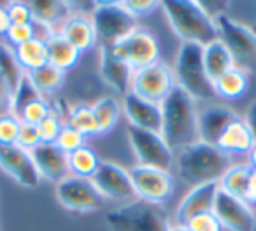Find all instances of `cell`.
Listing matches in <instances>:
<instances>
[{
	"instance_id": "cell-1",
	"label": "cell",
	"mask_w": 256,
	"mask_h": 231,
	"mask_svg": "<svg viewBox=\"0 0 256 231\" xmlns=\"http://www.w3.org/2000/svg\"><path fill=\"white\" fill-rule=\"evenodd\" d=\"M162 109V137L172 153L198 142V107L196 102L176 86L170 95L160 103Z\"/></svg>"
},
{
	"instance_id": "cell-2",
	"label": "cell",
	"mask_w": 256,
	"mask_h": 231,
	"mask_svg": "<svg viewBox=\"0 0 256 231\" xmlns=\"http://www.w3.org/2000/svg\"><path fill=\"white\" fill-rule=\"evenodd\" d=\"M174 156L179 179L192 188L207 182H220L232 167V158L228 154H224L218 146L200 140L176 153Z\"/></svg>"
},
{
	"instance_id": "cell-3",
	"label": "cell",
	"mask_w": 256,
	"mask_h": 231,
	"mask_svg": "<svg viewBox=\"0 0 256 231\" xmlns=\"http://www.w3.org/2000/svg\"><path fill=\"white\" fill-rule=\"evenodd\" d=\"M162 7L172 32L182 40V44H198L204 47L220 39L216 19L204 9L200 2L167 0L162 2Z\"/></svg>"
},
{
	"instance_id": "cell-4",
	"label": "cell",
	"mask_w": 256,
	"mask_h": 231,
	"mask_svg": "<svg viewBox=\"0 0 256 231\" xmlns=\"http://www.w3.org/2000/svg\"><path fill=\"white\" fill-rule=\"evenodd\" d=\"M202 46L198 44H181L174 63L176 84L182 88L195 102H212L216 96L214 84L204 67Z\"/></svg>"
},
{
	"instance_id": "cell-5",
	"label": "cell",
	"mask_w": 256,
	"mask_h": 231,
	"mask_svg": "<svg viewBox=\"0 0 256 231\" xmlns=\"http://www.w3.org/2000/svg\"><path fill=\"white\" fill-rule=\"evenodd\" d=\"M110 231H168L170 221L162 205L142 200L124 203L106 216Z\"/></svg>"
},
{
	"instance_id": "cell-6",
	"label": "cell",
	"mask_w": 256,
	"mask_h": 231,
	"mask_svg": "<svg viewBox=\"0 0 256 231\" xmlns=\"http://www.w3.org/2000/svg\"><path fill=\"white\" fill-rule=\"evenodd\" d=\"M216 26L220 40L228 49L235 67L248 74L256 72V32L226 14L216 16Z\"/></svg>"
},
{
	"instance_id": "cell-7",
	"label": "cell",
	"mask_w": 256,
	"mask_h": 231,
	"mask_svg": "<svg viewBox=\"0 0 256 231\" xmlns=\"http://www.w3.org/2000/svg\"><path fill=\"white\" fill-rule=\"evenodd\" d=\"M90 18L100 46H112L120 42L137 26V18H134L121 2H96Z\"/></svg>"
},
{
	"instance_id": "cell-8",
	"label": "cell",
	"mask_w": 256,
	"mask_h": 231,
	"mask_svg": "<svg viewBox=\"0 0 256 231\" xmlns=\"http://www.w3.org/2000/svg\"><path fill=\"white\" fill-rule=\"evenodd\" d=\"M112 53L126 61L134 70L160 61V42L151 30L137 25L124 39L110 46Z\"/></svg>"
},
{
	"instance_id": "cell-9",
	"label": "cell",
	"mask_w": 256,
	"mask_h": 231,
	"mask_svg": "<svg viewBox=\"0 0 256 231\" xmlns=\"http://www.w3.org/2000/svg\"><path fill=\"white\" fill-rule=\"evenodd\" d=\"M126 135L134 154L137 158V165L160 168V170L165 172L172 170L176 156L164 140L162 133L148 132V130H140L128 125Z\"/></svg>"
},
{
	"instance_id": "cell-10",
	"label": "cell",
	"mask_w": 256,
	"mask_h": 231,
	"mask_svg": "<svg viewBox=\"0 0 256 231\" xmlns=\"http://www.w3.org/2000/svg\"><path fill=\"white\" fill-rule=\"evenodd\" d=\"M56 200L64 209L74 214H92L104 207L106 200L96 191L92 179L67 175L54 189Z\"/></svg>"
},
{
	"instance_id": "cell-11",
	"label": "cell",
	"mask_w": 256,
	"mask_h": 231,
	"mask_svg": "<svg viewBox=\"0 0 256 231\" xmlns=\"http://www.w3.org/2000/svg\"><path fill=\"white\" fill-rule=\"evenodd\" d=\"M176 86L178 84H176L174 68L160 60L150 67L139 68L134 72L130 91L136 93L142 100L160 105Z\"/></svg>"
},
{
	"instance_id": "cell-12",
	"label": "cell",
	"mask_w": 256,
	"mask_h": 231,
	"mask_svg": "<svg viewBox=\"0 0 256 231\" xmlns=\"http://www.w3.org/2000/svg\"><path fill=\"white\" fill-rule=\"evenodd\" d=\"M128 174L132 179L137 200L153 203V205H164L174 195L176 182L170 172L136 165L128 170Z\"/></svg>"
},
{
	"instance_id": "cell-13",
	"label": "cell",
	"mask_w": 256,
	"mask_h": 231,
	"mask_svg": "<svg viewBox=\"0 0 256 231\" xmlns=\"http://www.w3.org/2000/svg\"><path fill=\"white\" fill-rule=\"evenodd\" d=\"M92 181L96 191L104 196V200L124 203L137 200L128 170H124L121 165L114 163V161H100L98 170L93 175Z\"/></svg>"
},
{
	"instance_id": "cell-14",
	"label": "cell",
	"mask_w": 256,
	"mask_h": 231,
	"mask_svg": "<svg viewBox=\"0 0 256 231\" xmlns=\"http://www.w3.org/2000/svg\"><path fill=\"white\" fill-rule=\"evenodd\" d=\"M212 214L226 231H254L256 217L249 203L221 189L214 200Z\"/></svg>"
},
{
	"instance_id": "cell-15",
	"label": "cell",
	"mask_w": 256,
	"mask_h": 231,
	"mask_svg": "<svg viewBox=\"0 0 256 231\" xmlns=\"http://www.w3.org/2000/svg\"><path fill=\"white\" fill-rule=\"evenodd\" d=\"M0 168L20 186L36 189L40 184V175L34 163L32 153L20 146H0Z\"/></svg>"
},
{
	"instance_id": "cell-16",
	"label": "cell",
	"mask_w": 256,
	"mask_h": 231,
	"mask_svg": "<svg viewBox=\"0 0 256 231\" xmlns=\"http://www.w3.org/2000/svg\"><path fill=\"white\" fill-rule=\"evenodd\" d=\"M218 193H220V182H207V184L192 188L179 202L172 224L186 226L193 217L200 216V214L212 212L214 200H216Z\"/></svg>"
},
{
	"instance_id": "cell-17",
	"label": "cell",
	"mask_w": 256,
	"mask_h": 231,
	"mask_svg": "<svg viewBox=\"0 0 256 231\" xmlns=\"http://www.w3.org/2000/svg\"><path fill=\"white\" fill-rule=\"evenodd\" d=\"M237 118L238 114L223 103H204L198 107V140L216 146L224 128Z\"/></svg>"
},
{
	"instance_id": "cell-18",
	"label": "cell",
	"mask_w": 256,
	"mask_h": 231,
	"mask_svg": "<svg viewBox=\"0 0 256 231\" xmlns=\"http://www.w3.org/2000/svg\"><path fill=\"white\" fill-rule=\"evenodd\" d=\"M121 109L130 126L148 132H162V109L158 103H151L128 91L121 100Z\"/></svg>"
},
{
	"instance_id": "cell-19",
	"label": "cell",
	"mask_w": 256,
	"mask_h": 231,
	"mask_svg": "<svg viewBox=\"0 0 256 231\" xmlns=\"http://www.w3.org/2000/svg\"><path fill=\"white\" fill-rule=\"evenodd\" d=\"M98 60V70L104 81L114 91L120 93L121 96L126 95L130 91V84H132V77L136 70L124 60L116 56L112 53V49H110V46H100Z\"/></svg>"
},
{
	"instance_id": "cell-20",
	"label": "cell",
	"mask_w": 256,
	"mask_h": 231,
	"mask_svg": "<svg viewBox=\"0 0 256 231\" xmlns=\"http://www.w3.org/2000/svg\"><path fill=\"white\" fill-rule=\"evenodd\" d=\"M32 158L40 179L44 181L58 184L67 175H70L67 154L56 144H40L32 151Z\"/></svg>"
},
{
	"instance_id": "cell-21",
	"label": "cell",
	"mask_w": 256,
	"mask_h": 231,
	"mask_svg": "<svg viewBox=\"0 0 256 231\" xmlns=\"http://www.w3.org/2000/svg\"><path fill=\"white\" fill-rule=\"evenodd\" d=\"M58 32L72 44L78 47L81 53L93 49L98 44V37H96L95 26H93L92 18L86 14H74L72 12L67 19L60 25Z\"/></svg>"
},
{
	"instance_id": "cell-22",
	"label": "cell",
	"mask_w": 256,
	"mask_h": 231,
	"mask_svg": "<svg viewBox=\"0 0 256 231\" xmlns=\"http://www.w3.org/2000/svg\"><path fill=\"white\" fill-rule=\"evenodd\" d=\"M216 146L224 154H228L232 158V156H240V154H249L252 151V147L256 146V142L249 126L246 125L244 118L238 116L235 121H232L224 128V132L221 133Z\"/></svg>"
},
{
	"instance_id": "cell-23",
	"label": "cell",
	"mask_w": 256,
	"mask_h": 231,
	"mask_svg": "<svg viewBox=\"0 0 256 231\" xmlns=\"http://www.w3.org/2000/svg\"><path fill=\"white\" fill-rule=\"evenodd\" d=\"M48 47V60L50 65L56 67L62 72H70L72 68H76L81 61L82 53L76 46H72L60 32H53L46 40Z\"/></svg>"
},
{
	"instance_id": "cell-24",
	"label": "cell",
	"mask_w": 256,
	"mask_h": 231,
	"mask_svg": "<svg viewBox=\"0 0 256 231\" xmlns=\"http://www.w3.org/2000/svg\"><path fill=\"white\" fill-rule=\"evenodd\" d=\"M34 12V21L42 23L48 28L58 30L60 25L72 14V4L58 0H32L28 2Z\"/></svg>"
},
{
	"instance_id": "cell-25",
	"label": "cell",
	"mask_w": 256,
	"mask_h": 231,
	"mask_svg": "<svg viewBox=\"0 0 256 231\" xmlns=\"http://www.w3.org/2000/svg\"><path fill=\"white\" fill-rule=\"evenodd\" d=\"M212 84L216 96H220L223 100H238L248 93L249 75L248 72L240 70V68L232 67L230 70L221 74Z\"/></svg>"
},
{
	"instance_id": "cell-26",
	"label": "cell",
	"mask_w": 256,
	"mask_h": 231,
	"mask_svg": "<svg viewBox=\"0 0 256 231\" xmlns=\"http://www.w3.org/2000/svg\"><path fill=\"white\" fill-rule=\"evenodd\" d=\"M202 54H204V67H206L207 75H209V79L212 82L221 74H224L232 67H235L230 53H228V49L224 47V44L220 39L204 46Z\"/></svg>"
},
{
	"instance_id": "cell-27",
	"label": "cell",
	"mask_w": 256,
	"mask_h": 231,
	"mask_svg": "<svg viewBox=\"0 0 256 231\" xmlns=\"http://www.w3.org/2000/svg\"><path fill=\"white\" fill-rule=\"evenodd\" d=\"M14 54L25 74H30V72L37 70V68H42L44 65L50 63V60H48L46 40H40V39H32L28 42L22 44V46L14 47Z\"/></svg>"
},
{
	"instance_id": "cell-28",
	"label": "cell",
	"mask_w": 256,
	"mask_h": 231,
	"mask_svg": "<svg viewBox=\"0 0 256 231\" xmlns=\"http://www.w3.org/2000/svg\"><path fill=\"white\" fill-rule=\"evenodd\" d=\"M32 81V84L36 86V89L40 93V96L44 98H50V96H54L58 91L62 89V86L65 84V79H67V74L62 70H58L53 65H44L42 68H37V70L26 74Z\"/></svg>"
},
{
	"instance_id": "cell-29",
	"label": "cell",
	"mask_w": 256,
	"mask_h": 231,
	"mask_svg": "<svg viewBox=\"0 0 256 231\" xmlns=\"http://www.w3.org/2000/svg\"><path fill=\"white\" fill-rule=\"evenodd\" d=\"M251 165L249 163H238L232 165L226 170V174L221 177L220 181V189L228 195L235 196V198L246 200L248 195V186H249V177H251Z\"/></svg>"
},
{
	"instance_id": "cell-30",
	"label": "cell",
	"mask_w": 256,
	"mask_h": 231,
	"mask_svg": "<svg viewBox=\"0 0 256 231\" xmlns=\"http://www.w3.org/2000/svg\"><path fill=\"white\" fill-rule=\"evenodd\" d=\"M67 161H68V172H70V175L82 177V179H93V175L96 174L102 160L95 153V149L86 144L81 149L67 154Z\"/></svg>"
},
{
	"instance_id": "cell-31",
	"label": "cell",
	"mask_w": 256,
	"mask_h": 231,
	"mask_svg": "<svg viewBox=\"0 0 256 231\" xmlns=\"http://www.w3.org/2000/svg\"><path fill=\"white\" fill-rule=\"evenodd\" d=\"M93 112H95L96 123H98V135H106L118 125L123 109L114 96H104L93 103Z\"/></svg>"
},
{
	"instance_id": "cell-32",
	"label": "cell",
	"mask_w": 256,
	"mask_h": 231,
	"mask_svg": "<svg viewBox=\"0 0 256 231\" xmlns=\"http://www.w3.org/2000/svg\"><path fill=\"white\" fill-rule=\"evenodd\" d=\"M23 75H25V72H23L22 65L18 63V60H16L14 47L9 46L8 42H0V77L4 79V82L8 84L11 96L16 86L23 79Z\"/></svg>"
},
{
	"instance_id": "cell-33",
	"label": "cell",
	"mask_w": 256,
	"mask_h": 231,
	"mask_svg": "<svg viewBox=\"0 0 256 231\" xmlns=\"http://www.w3.org/2000/svg\"><path fill=\"white\" fill-rule=\"evenodd\" d=\"M72 128H76L78 132H81L82 135L88 137L98 135V123H96L95 112H93V105L88 103H76L68 109L67 123Z\"/></svg>"
},
{
	"instance_id": "cell-34",
	"label": "cell",
	"mask_w": 256,
	"mask_h": 231,
	"mask_svg": "<svg viewBox=\"0 0 256 231\" xmlns=\"http://www.w3.org/2000/svg\"><path fill=\"white\" fill-rule=\"evenodd\" d=\"M40 98V93L36 89V86L32 84L28 75H23V79L20 81V84L16 86V89L12 91V96H11V105H9V112L18 118L20 112L25 109L28 103H32L34 100ZM44 98V96H42Z\"/></svg>"
},
{
	"instance_id": "cell-35",
	"label": "cell",
	"mask_w": 256,
	"mask_h": 231,
	"mask_svg": "<svg viewBox=\"0 0 256 231\" xmlns=\"http://www.w3.org/2000/svg\"><path fill=\"white\" fill-rule=\"evenodd\" d=\"M51 116V103L48 98H37L34 100L32 103H28V105L25 107V109L20 112L18 119L22 123H26V125H40V123L44 121L46 118H50Z\"/></svg>"
},
{
	"instance_id": "cell-36",
	"label": "cell",
	"mask_w": 256,
	"mask_h": 231,
	"mask_svg": "<svg viewBox=\"0 0 256 231\" xmlns=\"http://www.w3.org/2000/svg\"><path fill=\"white\" fill-rule=\"evenodd\" d=\"M56 146L64 151L65 154H70L74 151L81 149L82 146H86V137L81 132H78L76 128H72L70 125H64L60 135H58Z\"/></svg>"
},
{
	"instance_id": "cell-37",
	"label": "cell",
	"mask_w": 256,
	"mask_h": 231,
	"mask_svg": "<svg viewBox=\"0 0 256 231\" xmlns=\"http://www.w3.org/2000/svg\"><path fill=\"white\" fill-rule=\"evenodd\" d=\"M22 121L11 112L0 114V146H14Z\"/></svg>"
},
{
	"instance_id": "cell-38",
	"label": "cell",
	"mask_w": 256,
	"mask_h": 231,
	"mask_svg": "<svg viewBox=\"0 0 256 231\" xmlns=\"http://www.w3.org/2000/svg\"><path fill=\"white\" fill-rule=\"evenodd\" d=\"M4 7L11 25H28V23H34V12L30 9L28 2L12 0V2H8Z\"/></svg>"
},
{
	"instance_id": "cell-39",
	"label": "cell",
	"mask_w": 256,
	"mask_h": 231,
	"mask_svg": "<svg viewBox=\"0 0 256 231\" xmlns=\"http://www.w3.org/2000/svg\"><path fill=\"white\" fill-rule=\"evenodd\" d=\"M65 123L60 118L51 114L50 118L44 119L40 125H37V132H39L40 144H56L58 135H60L62 128H64Z\"/></svg>"
},
{
	"instance_id": "cell-40",
	"label": "cell",
	"mask_w": 256,
	"mask_h": 231,
	"mask_svg": "<svg viewBox=\"0 0 256 231\" xmlns=\"http://www.w3.org/2000/svg\"><path fill=\"white\" fill-rule=\"evenodd\" d=\"M6 39H8V44L12 47H18L22 44L28 42V40L36 39V26L34 23H28V25H11L6 32Z\"/></svg>"
},
{
	"instance_id": "cell-41",
	"label": "cell",
	"mask_w": 256,
	"mask_h": 231,
	"mask_svg": "<svg viewBox=\"0 0 256 231\" xmlns=\"http://www.w3.org/2000/svg\"><path fill=\"white\" fill-rule=\"evenodd\" d=\"M186 226H188L190 231H223V226L212 212L200 214V216L193 217Z\"/></svg>"
},
{
	"instance_id": "cell-42",
	"label": "cell",
	"mask_w": 256,
	"mask_h": 231,
	"mask_svg": "<svg viewBox=\"0 0 256 231\" xmlns=\"http://www.w3.org/2000/svg\"><path fill=\"white\" fill-rule=\"evenodd\" d=\"M16 146L23 147V149L30 151V153H32L37 146H40V139H39V132H37V126L22 123V126H20V132H18V140H16Z\"/></svg>"
},
{
	"instance_id": "cell-43",
	"label": "cell",
	"mask_w": 256,
	"mask_h": 231,
	"mask_svg": "<svg viewBox=\"0 0 256 231\" xmlns=\"http://www.w3.org/2000/svg\"><path fill=\"white\" fill-rule=\"evenodd\" d=\"M121 4L134 18H139V16H146L153 12L162 2H156V0H123Z\"/></svg>"
},
{
	"instance_id": "cell-44",
	"label": "cell",
	"mask_w": 256,
	"mask_h": 231,
	"mask_svg": "<svg viewBox=\"0 0 256 231\" xmlns=\"http://www.w3.org/2000/svg\"><path fill=\"white\" fill-rule=\"evenodd\" d=\"M9 105H11V91H9L4 79L0 77V114L9 112Z\"/></svg>"
},
{
	"instance_id": "cell-45",
	"label": "cell",
	"mask_w": 256,
	"mask_h": 231,
	"mask_svg": "<svg viewBox=\"0 0 256 231\" xmlns=\"http://www.w3.org/2000/svg\"><path fill=\"white\" fill-rule=\"evenodd\" d=\"M244 121H246V125L249 126V130H251L252 137H254V142H256V100L248 107V110H246Z\"/></svg>"
},
{
	"instance_id": "cell-46",
	"label": "cell",
	"mask_w": 256,
	"mask_h": 231,
	"mask_svg": "<svg viewBox=\"0 0 256 231\" xmlns=\"http://www.w3.org/2000/svg\"><path fill=\"white\" fill-rule=\"evenodd\" d=\"M246 202L256 203V168L251 170V177H249V186H248V195H246Z\"/></svg>"
},
{
	"instance_id": "cell-47",
	"label": "cell",
	"mask_w": 256,
	"mask_h": 231,
	"mask_svg": "<svg viewBox=\"0 0 256 231\" xmlns=\"http://www.w3.org/2000/svg\"><path fill=\"white\" fill-rule=\"evenodd\" d=\"M9 26H11V23H9L6 7L4 5H0V35H6V32H8Z\"/></svg>"
},
{
	"instance_id": "cell-48",
	"label": "cell",
	"mask_w": 256,
	"mask_h": 231,
	"mask_svg": "<svg viewBox=\"0 0 256 231\" xmlns=\"http://www.w3.org/2000/svg\"><path fill=\"white\" fill-rule=\"evenodd\" d=\"M248 156H249V165H251V168H256V146L252 147V151Z\"/></svg>"
},
{
	"instance_id": "cell-49",
	"label": "cell",
	"mask_w": 256,
	"mask_h": 231,
	"mask_svg": "<svg viewBox=\"0 0 256 231\" xmlns=\"http://www.w3.org/2000/svg\"><path fill=\"white\" fill-rule=\"evenodd\" d=\"M168 231H190L188 226H182V224H170Z\"/></svg>"
},
{
	"instance_id": "cell-50",
	"label": "cell",
	"mask_w": 256,
	"mask_h": 231,
	"mask_svg": "<svg viewBox=\"0 0 256 231\" xmlns=\"http://www.w3.org/2000/svg\"><path fill=\"white\" fill-rule=\"evenodd\" d=\"M0 231H4V230H2V223H0Z\"/></svg>"
}]
</instances>
